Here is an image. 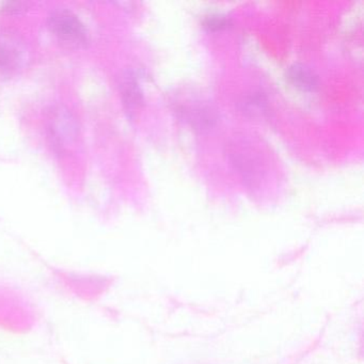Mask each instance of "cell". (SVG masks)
Masks as SVG:
<instances>
[{"label": "cell", "mask_w": 364, "mask_h": 364, "mask_svg": "<svg viewBox=\"0 0 364 364\" xmlns=\"http://www.w3.org/2000/svg\"><path fill=\"white\" fill-rule=\"evenodd\" d=\"M48 27L50 33L68 48H82L89 43L86 27L71 10H54L48 16Z\"/></svg>", "instance_id": "cell-1"}, {"label": "cell", "mask_w": 364, "mask_h": 364, "mask_svg": "<svg viewBox=\"0 0 364 364\" xmlns=\"http://www.w3.org/2000/svg\"><path fill=\"white\" fill-rule=\"evenodd\" d=\"M48 138L53 149L58 154H65L78 139V125L69 110L55 108L48 124Z\"/></svg>", "instance_id": "cell-2"}, {"label": "cell", "mask_w": 364, "mask_h": 364, "mask_svg": "<svg viewBox=\"0 0 364 364\" xmlns=\"http://www.w3.org/2000/svg\"><path fill=\"white\" fill-rule=\"evenodd\" d=\"M28 50L22 38L11 31H0V72L14 74L23 69Z\"/></svg>", "instance_id": "cell-3"}, {"label": "cell", "mask_w": 364, "mask_h": 364, "mask_svg": "<svg viewBox=\"0 0 364 364\" xmlns=\"http://www.w3.org/2000/svg\"><path fill=\"white\" fill-rule=\"evenodd\" d=\"M176 112L191 127L200 132L208 131L218 121L217 110L203 100H191L181 104Z\"/></svg>", "instance_id": "cell-4"}, {"label": "cell", "mask_w": 364, "mask_h": 364, "mask_svg": "<svg viewBox=\"0 0 364 364\" xmlns=\"http://www.w3.org/2000/svg\"><path fill=\"white\" fill-rule=\"evenodd\" d=\"M121 97L125 110L129 114L137 112L144 104V91L140 85V76L136 71H127L121 82Z\"/></svg>", "instance_id": "cell-5"}, {"label": "cell", "mask_w": 364, "mask_h": 364, "mask_svg": "<svg viewBox=\"0 0 364 364\" xmlns=\"http://www.w3.org/2000/svg\"><path fill=\"white\" fill-rule=\"evenodd\" d=\"M287 78L291 86L304 92H314L319 86L318 75L304 63H293L287 70Z\"/></svg>", "instance_id": "cell-6"}, {"label": "cell", "mask_w": 364, "mask_h": 364, "mask_svg": "<svg viewBox=\"0 0 364 364\" xmlns=\"http://www.w3.org/2000/svg\"><path fill=\"white\" fill-rule=\"evenodd\" d=\"M251 153L242 150L232 153V164L235 169L242 174V180L248 185H255L262 178L261 161L257 157L251 156Z\"/></svg>", "instance_id": "cell-7"}, {"label": "cell", "mask_w": 364, "mask_h": 364, "mask_svg": "<svg viewBox=\"0 0 364 364\" xmlns=\"http://www.w3.org/2000/svg\"><path fill=\"white\" fill-rule=\"evenodd\" d=\"M267 97L262 91H255L250 95H246L242 100V110L244 114L250 116H259L267 110Z\"/></svg>", "instance_id": "cell-8"}, {"label": "cell", "mask_w": 364, "mask_h": 364, "mask_svg": "<svg viewBox=\"0 0 364 364\" xmlns=\"http://www.w3.org/2000/svg\"><path fill=\"white\" fill-rule=\"evenodd\" d=\"M202 25L206 31L215 33V31H223V29L231 26V18L227 14L215 12V14H210L204 16Z\"/></svg>", "instance_id": "cell-9"}, {"label": "cell", "mask_w": 364, "mask_h": 364, "mask_svg": "<svg viewBox=\"0 0 364 364\" xmlns=\"http://www.w3.org/2000/svg\"><path fill=\"white\" fill-rule=\"evenodd\" d=\"M24 9V4L7 3L3 10L4 11L8 12V14H20V12Z\"/></svg>", "instance_id": "cell-10"}]
</instances>
